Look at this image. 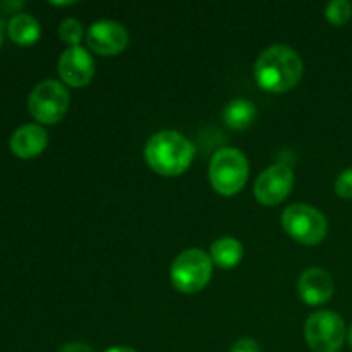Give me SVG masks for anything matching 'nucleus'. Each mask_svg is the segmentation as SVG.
<instances>
[{"instance_id": "1", "label": "nucleus", "mask_w": 352, "mask_h": 352, "mask_svg": "<svg viewBox=\"0 0 352 352\" xmlns=\"http://www.w3.org/2000/svg\"><path fill=\"white\" fill-rule=\"evenodd\" d=\"M305 64L296 50L287 45H274L258 57L254 79L268 93H285L301 81Z\"/></svg>"}, {"instance_id": "2", "label": "nucleus", "mask_w": 352, "mask_h": 352, "mask_svg": "<svg viewBox=\"0 0 352 352\" xmlns=\"http://www.w3.org/2000/svg\"><path fill=\"white\" fill-rule=\"evenodd\" d=\"M195 158V146L177 131H160L153 134L144 148L148 167L164 177L184 174Z\"/></svg>"}, {"instance_id": "3", "label": "nucleus", "mask_w": 352, "mask_h": 352, "mask_svg": "<svg viewBox=\"0 0 352 352\" xmlns=\"http://www.w3.org/2000/svg\"><path fill=\"white\" fill-rule=\"evenodd\" d=\"M210 182L222 196H236L246 186L250 164L243 151L237 148H222L210 162Z\"/></svg>"}, {"instance_id": "4", "label": "nucleus", "mask_w": 352, "mask_h": 352, "mask_svg": "<svg viewBox=\"0 0 352 352\" xmlns=\"http://www.w3.org/2000/svg\"><path fill=\"white\" fill-rule=\"evenodd\" d=\"M213 274V261L205 251L186 250L179 254L170 267V280L179 292L196 294L208 285Z\"/></svg>"}, {"instance_id": "5", "label": "nucleus", "mask_w": 352, "mask_h": 352, "mask_svg": "<svg viewBox=\"0 0 352 352\" xmlns=\"http://www.w3.org/2000/svg\"><path fill=\"white\" fill-rule=\"evenodd\" d=\"M282 227L298 243L305 246H316L322 243L329 230L325 215L315 206L306 203H296L287 206L282 213Z\"/></svg>"}, {"instance_id": "6", "label": "nucleus", "mask_w": 352, "mask_h": 352, "mask_svg": "<svg viewBox=\"0 0 352 352\" xmlns=\"http://www.w3.org/2000/svg\"><path fill=\"white\" fill-rule=\"evenodd\" d=\"M69 91L62 82L45 79L38 82L28 98L30 113L41 124H57L69 110Z\"/></svg>"}, {"instance_id": "7", "label": "nucleus", "mask_w": 352, "mask_h": 352, "mask_svg": "<svg viewBox=\"0 0 352 352\" xmlns=\"http://www.w3.org/2000/svg\"><path fill=\"white\" fill-rule=\"evenodd\" d=\"M346 323L333 311H318L308 318L305 337L313 352H339L346 342Z\"/></svg>"}, {"instance_id": "8", "label": "nucleus", "mask_w": 352, "mask_h": 352, "mask_svg": "<svg viewBox=\"0 0 352 352\" xmlns=\"http://www.w3.org/2000/svg\"><path fill=\"white\" fill-rule=\"evenodd\" d=\"M294 188V172L289 165L277 164L261 172L254 182V198L265 206H275L284 201Z\"/></svg>"}, {"instance_id": "9", "label": "nucleus", "mask_w": 352, "mask_h": 352, "mask_svg": "<svg viewBox=\"0 0 352 352\" xmlns=\"http://www.w3.org/2000/svg\"><path fill=\"white\" fill-rule=\"evenodd\" d=\"M86 41L96 55L113 57L126 50L129 43V33L122 24L116 21H98L89 26Z\"/></svg>"}, {"instance_id": "10", "label": "nucleus", "mask_w": 352, "mask_h": 352, "mask_svg": "<svg viewBox=\"0 0 352 352\" xmlns=\"http://www.w3.org/2000/svg\"><path fill=\"white\" fill-rule=\"evenodd\" d=\"M58 74L72 88H85L95 76V62L82 47H69L58 58Z\"/></svg>"}, {"instance_id": "11", "label": "nucleus", "mask_w": 352, "mask_h": 352, "mask_svg": "<svg viewBox=\"0 0 352 352\" xmlns=\"http://www.w3.org/2000/svg\"><path fill=\"white\" fill-rule=\"evenodd\" d=\"M333 289L336 284L332 275L323 268H308L298 282L299 298L309 306H322L329 302L333 296Z\"/></svg>"}, {"instance_id": "12", "label": "nucleus", "mask_w": 352, "mask_h": 352, "mask_svg": "<svg viewBox=\"0 0 352 352\" xmlns=\"http://www.w3.org/2000/svg\"><path fill=\"white\" fill-rule=\"evenodd\" d=\"M48 134L38 124H24L17 127L9 140L10 151L19 158H34L45 151Z\"/></svg>"}, {"instance_id": "13", "label": "nucleus", "mask_w": 352, "mask_h": 352, "mask_svg": "<svg viewBox=\"0 0 352 352\" xmlns=\"http://www.w3.org/2000/svg\"><path fill=\"white\" fill-rule=\"evenodd\" d=\"M7 34L10 40L23 47H30L41 36V26L30 14H16L7 23Z\"/></svg>"}, {"instance_id": "14", "label": "nucleus", "mask_w": 352, "mask_h": 352, "mask_svg": "<svg viewBox=\"0 0 352 352\" xmlns=\"http://www.w3.org/2000/svg\"><path fill=\"white\" fill-rule=\"evenodd\" d=\"M244 256V248L234 237H222V239L215 241L210 250V258H212L213 265L223 270H230V268L237 267Z\"/></svg>"}, {"instance_id": "15", "label": "nucleus", "mask_w": 352, "mask_h": 352, "mask_svg": "<svg viewBox=\"0 0 352 352\" xmlns=\"http://www.w3.org/2000/svg\"><path fill=\"white\" fill-rule=\"evenodd\" d=\"M256 120V107L250 100H232L223 110V122L232 131H244Z\"/></svg>"}, {"instance_id": "16", "label": "nucleus", "mask_w": 352, "mask_h": 352, "mask_svg": "<svg viewBox=\"0 0 352 352\" xmlns=\"http://www.w3.org/2000/svg\"><path fill=\"white\" fill-rule=\"evenodd\" d=\"M352 16V3L347 0H336L330 2L325 9V17L333 26H344Z\"/></svg>"}, {"instance_id": "17", "label": "nucleus", "mask_w": 352, "mask_h": 352, "mask_svg": "<svg viewBox=\"0 0 352 352\" xmlns=\"http://www.w3.org/2000/svg\"><path fill=\"white\" fill-rule=\"evenodd\" d=\"M58 36L71 47H79L82 38V24L78 19H64L58 26Z\"/></svg>"}, {"instance_id": "18", "label": "nucleus", "mask_w": 352, "mask_h": 352, "mask_svg": "<svg viewBox=\"0 0 352 352\" xmlns=\"http://www.w3.org/2000/svg\"><path fill=\"white\" fill-rule=\"evenodd\" d=\"M336 192L340 198L352 199V168H347L339 175L336 181Z\"/></svg>"}, {"instance_id": "19", "label": "nucleus", "mask_w": 352, "mask_h": 352, "mask_svg": "<svg viewBox=\"0 0 352 352\" xmlns=\"http://www.w3.org/2000/svg\"><path fill=\"white\" fill-rule=\"evenodd\" d=\"M230 352H261V347L253 339H239L230 347Z\"/></svg>"}, {"instance_id": "20", "label": "nucleus", "mask_w": 352, "mask_h": 352, "mask_svg": "<svg viewBox=\"0 0 352 352\" xmlns=\"http://www.w3.org/2000/svg\"><path fill=\"white\" fill-rule=\"evenodd\" d=\"M58 352H95V351L85 342H69L65 344V346H62Z\"/></svg>"}, {"instance_id": "21", "label": "nucleus", "mask_w": 352, "mask_h": 352, "mask_svg": "<svg viewBox=\"0 0 352 352\" xmlns=\"http://www.w3.org/2000/svg\"><path fill=\"white\" fill-rule=\"evenodd\" d=\"M105 352H138V351H134V349H131V347H112V349H109V351H105Z\"/></svg>"}, {"instance_id": "22", "label": "nucleus", "mask_w": 352, "mask_h": 352, "mask_svg": "<svg viewBox=\"0 0 352 352\" xmlns=\"http://www.w3.org/2000/svg\"><path fill=\"white\" fill-rule=\"evenodd\" d=\"M3 31H6V26H3V23L0 21V47H2V41H3Z\"/></svg>"}, {"instance_id": "23", "label": "nucleus", "mask_w": 352, "mask_h": 352, "mask_svg": "<svg viewBox=\"0 0 352 352\" xmlns=\"http://www.w3.org/2000/svg\"><path fill=\"white\" fill-rule=\"evenodd\" d=\"M347 339H349V346L352 347V325H351L349 332H347Z\"/></svg>"}]
</instances>
